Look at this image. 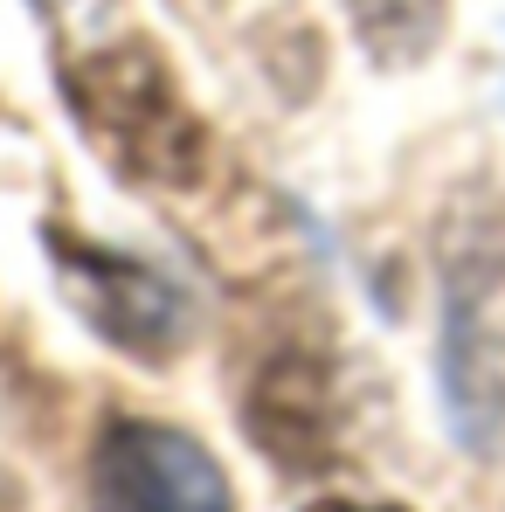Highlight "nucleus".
Returning <instances> with one entry per match:
<instances>
[{
    "label": "nucleus",
    "mask_w": 505,
    "mask_h": 512,
    "mask_svg": "<svg viewBox=\"0 0 505 512\" xmlns=\"http://www.w3.org/2000/svg\"><path fill=\"white\" fill-rule=\"evenodd\" d=\"M63 90H70L84 132L132 180L194 187V173L208 160V139L187 118V104L173 97L167 70H160V56L146 42H111L97 56H70L63 63Z\"/></svg>",
    "instance_id": "obj_1"
},
{
    "label": "nucleus",
    "mask_w": 505,
    "mask_h": 512,
    "mask_svg": "<svg viewBox=\"0 0 505 512\" xmlns=\"http://www.w3.org/2000/svg\"><path fill=\"white\" fill-rule=\"evenodd\" d=\"M97 512H229L215 457L167 423H111L90 464Z\"/></svg>",
    "instance_id": "obj_2"
},
{
    "label": "nucleus",
    "mask_w": 505,
    "mask_h": 512,
    "mask_svg": "<svg viewBox=\"0 0 505 512\" xmlns=\"http://www.w3.org/2000/svg\"><path fill=\"white\" fill-rule=\"evenodd\" d=\"M353 7H360L367 42H381V49H416L436 28V0H353Z\"/></svg>",
    "instance_id": "obj_3"
},
{
    "label": "nucleus",
    "mask_w": 505,
    "mask_h": 512,
    "mask_svg": "<svg viewBox=\"0 0 505 512\" xmlns=\"http://www.w3.org/2000/svg\"><path fill=\"white\" fill-rule=\"evenodd\" d=\"M312 512H395V506H346V499H326V506H312Z\"/></svg>",
    "instance_id": "obj_4"
}]
</instances>
